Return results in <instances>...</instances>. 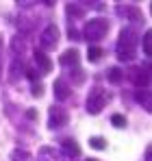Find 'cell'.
Here are the masks:
<instances>
[{
  "label": "cell",
  "mask_w": 152,
  "mask_h": 161,
  "mask_svg": "<svg viewBox=\"0 0 152 161\" xmlns=\"http://www.w3.org/2000/svg\"><path fill=\"white\" fill-rule=\"evenodd\" d=\"M141 35L135 31L133 26H126L122 28L120 33V39H117V59L120 61H133L137 57V44H139Z\"/></svg>",
  "instance_id": "obj_1"
},
{
  "label": "cell",
  "mask_w": 152,
  "mask_h": 161,
  "mask_svg": "<svg viewBox=\"0 0 152 161\" xmlns=\"http://www.w3.org/2000/svg\"><path fill=\"white\" fill-rule=\"evenodd\" d=\"M106 103H109V92L100 87V85H96V87H91L89 89V96H87V111L91 113V115H98L102 109L106 107Z\"/></svg>",
  "instance_id": "obj_2"
},
{
  "label": "cell",
  "mask_w": 152,
  "mask_h": 161,
  "mask_svg": "<svg viewBox=\"0 0 152 161\" xmlns=\"http://www.w3.org/2000/svg\"><path fill=\"white\" fill-rule=\"evenodd\" d=\"M106 33H109V22L104 18H91L83 28L87 42H100L102 37H106Z\"/></svg>",
  "instance_id": "obj_3"
},
{
  "label": "cell",
  "mask_w": 152,
  "mask_h": 161,
  "mask_svg": "<svg viewBox=\"0 0 152 161\" xmlns=\"http://www.w3.org/2000/svg\"><path fill=\"white\" fill-rule=\"evenodd\" d=\"M68 122H70V115H68V111H65V109L59 107V105L50 107V111H48V129H52V131L63 129Z\"/></svg>",
  "instance_id": "obj_4"
},
{
  "label": "cell",
  "mask_w": 152,
  "mask_h": 161,
  "mask_svg": "<svg viewBox=\"0 0 152 161\" xmlns=\"http://www.w3.org/2000/svg\"><path fill=\"white\" fill-rule=\"evenodd\" d=\"M115 13H117L122 20H130V22H144V15H141L139 7H135V4H117V7H115Z\"/></svg>",
  "instance_id": "obj_5"
},
{
  "label": "cell",
  "mask_w": 152,
  "mask_h": 161,
  "mask_svg": "<svg viewBox=\"0 0 152 161\" xmlns=\"http://www.w3.org/2000/svg\"><path fill=\"white\" fill-rule=\"evenodd\" d=\"M57 42H59V28L54 24H48L39 35V44H41V48H54Z\"/></svg>",
  "instance_id": "obj_6"
},
{
  "label": "cell",
  "mask_w": 152,
  "mask_h": 161,
  "mask_svg": "<svg viewBox=\"0 0 152 161\" xmlns=\"http://www.w3.org/2000/svg\"><path fill=\"white\" fill-rule=\"evenodd\" d=\"M61 150H63V157L68 161H76L80 157V148H78V144H76L72 137L61 139Z\"/></svg>",
  "instance_id": "obj_7"
},
{
  "label": "cell",
  "mask_w": 152,
  "mask_h": 161,
  "mask_svg": "<svg viewBox=\"0 0 152 161\" xmlns=\"http://www.w3.org/2000/svg\"><path fill=\"white\" fill-rule=\"evenodd\" d=\"M148 76H150L148 65L135 68V70L130 72V79H133V83H135V87H139V89H148Z\"/></svg>",
  "instance_id": "obj_8"
},
{
  "label": "cell",
  "mask_w": 152,
  "mask_h": 161,
  "mask_svg": "<svg viewBox=\"0 0 152 161\" xmlns=\"http://www.w3.org/2000/svg\"><path fill=\"white\" fill-rule=\"evenodd\" d=\"M78 61H80V54H78V50H65V53L61 54V59H59V63H61L63 68H68V70H74V68H78Z\"/></svg>",
  "instance_id": "obj_9"
},
{
  "label": "cell",
  "mask_w": 152,
  "mask_h": 161,
  "mask_svg": "<svg viewBox=\"0 0 152 161\" xmlns=\"http://www.w3.org/2000/svg\"><path fill=\"white\" fill-rule=\"evenodd\" d=\"M52 89H54V96H57L59 100H68L70 94H72V87L65 83V79H57L54 85H52Z\"/></svg>",
  "instance_id": "obj_10"
},
{
  "label": "cell",
  "mask_w": 152,
  "mask_h": 161,
  "mask_svg": "<svg viewBox=\"0 0 152 161\" xmlns=\"http://www.w3.org/2000/svg\"><path fill=\"white\" fill-rule=\"evenodd\" d=\"M35 63H37V70H39L41 74H48L52 70V61L46 57L44 50H35Z\"/></svg>",
  "instance_id": "obj_11"
},
{
  "label": "cell",
  "mask_w": 152,
  "mask_h": 161,
  "mask_svg": "<svg viewBox=\"0 0 152 161\" xmlns=\"http://www.w3.org/2000/svg\"><path fill=\"white\" fill-rule=\"evenodd\" d=\"M37 161H61L59 159V153L50 148V146H44V148H39V153H37Z\"/></svg>",
  "instance_id": "obj_12"
},
{
  "label": "cell",
  "mask_w": 152,
  "mask_h": 161,
  "mask_svg": "<svg viewBox=\"0 0 152 161\" xmlns=\"http://www.w3.org/2000/svg\"><path fill=\"white\" fill-rule=\"evenodd\" d=\"M65 13H68V18H83L85 9L80 4H76V2H70V4H65Z\"/></svg>",
  "instance_id": "obj_13"
},
{
  "label": "cell",
  "mask_w": 152,
  "mask_h": 161,
  "mask_svg": "<svg viewBox=\"0 0 152 161\" xmlns=\"http://www.w3.org/2000/svg\"><path fill=\"white\" fill-rule=\"evenodd\" d=\"M11 161H33V157H30V153H28V150L15 148V150L11 153Z\"/></svg>",
  "instance_id": "obj_14"
},
{
  "label": "cell",
  "mask_w": 152,
  "mask_h": 161,
  "mask_svg": "<svg viewBox=\"0 0 152 161\" xmlns=\"http://www.w3.org/2000/svg\"><path fill=\"white\" fill-rule=\"evenodd\" d=\"M18 74H20V76L24 74V65H22L20 61H13V65H11V74H9V79H11V80H18Z\"/></svg>",
  "instance_id": "obj_15"
},
{
  "label": "cell",
  "mask_w": 152,
  "mask_h": 161,
  "mask_svg": "<svg viewBox=\"0 0 152 161\" xmlns=\"http://www.w3.org/2000/svg\"><path fill=\"white\" fill-rule=\"evenodd\" d=\"M106 76H109L111 83H120V80H122V70H120V68H109V70H106Z\"/></svg>",
  "instance_id": "obj_16"
},
{
  "label": "cell",
  "mask_w": 152,
  "mask_h": 161,
  "mask_svg": "<svg viewBox=\"0 0 152 161\" xmlns=\"http://www.w3.org/2000/svg\"><path fill=\"white\" fill-rule=\"evenodd\" d=\"M89 146L91 148H96V150H104L106 148V139H102V137H89Z\"/></svg>",
  "instance_id": "obj_17"
},
{
  "label": "cell",
  "mask_w": 152,
  "mask_h": 161,
  "mask_svg": "<svg viewBox=\"0 0 152 161\" xmlns=\"http://www.w3.org/2000/svg\"><path fill=\"white\" fill-rule=\"evenodd\" d=\"M102 53H104L102 48L91 46V48H89V53H87V59H89V61H100V59H102Z\"/></svg>",
  "instance_id": "obj_18"
},
{
  "label": "cell",
  "mask_w": 152,
  "mask_h": 161,
  "mask_svg": "<svg viewBox=\"0 0 152 161\" xmlns=\"http://www.w3.org/2000/svg\"><path fill=\"white\" fill-rule=\"evenodd\" d=\"M111 122H113V126H117V129H124V126H126V118H124L122 113L111 115Z\"/></svg>",
  "instance_id": "obj_19"
},
{
  "label": "cell",
  "mask_w": 152,
  "mask_h": 161,
  "mask_svg": "<svg viewBox=\"0 0 152 161\" xmlns=\"http://www.w3.org/2000/svg\"><path fill=\"white\" fill-rule=\"evenodd\" d=\"M137 100H139V103L144 100V107L150 109V96H148V89H139V92H137Z\"/></svg>",
  "instance_id": "obj_20"
},
{
  "label": "cell",
  "mask_w": 152,
  "mask_h": 161,
  "mask_svg": "<svg viewBox=\"0 0 152 161\" xmlns=\"http://www.w3.org/2000/svg\"><path fill=\"white\" fill-rule=\"evenodd\" d=\"M150 35H152V33H146V35H144V53H146V54L152 53V46H150V44H152V37H150Z\"/></svg>",
  "instance_id": "obj_21"
},
{
  "label": "cell",
  "mask_w": 152,
  "mask_h": 161,
  "mask_svg": "<svg viewBox=\"0 0 152 161\" xmlns=\"http://www.w3.org/2000/svg\"><path fill=\"white\" fill-rule=\"evenodd\" d=\"M33 96H44V87H41V83L37 80V83H33Z\"/></svg>",
  "instance_id": "obj_22"
},
{
  "label": "cell",
  "mask_w": 152,
  "mask_h": 161,
  "mask_svg": "<svg viewBox=\"0 0 152 161\" xmlns=\"http://www.w3.org/2000/svg\"><path fill=\"white\" fill-rule=\"evenodd\" d=\"M146 161H152V150L150 148H146Z\"/></svg>",
  "instance_id": "obj_23"
},
{
  "label": "cell",
  "mask_w": 152,
  "mask_h": 161,
  "mask_svg": "<svg viewBox=\"0 0 152 161\" xmlns=\"http://www.w3.org/2000/svg\"><path fill=\"white\" fill-rule=\"evenodd\" d=\"M0 59H2V37H0Z\"/></svg>",
  "instance_id": "obj_24"
},
{
  "label": "cell",
  "mask_w": 152,
  "mask_h": 161,
  "mask_svg": "<svg viewBox=\"0 0 152 161\" xmlns=\"http://www.w3.org/2000/svg\"><path fill=\"white\" fill-rule=\"evenodd\" d=\"M87 161H98V159H87Z\"/></svg>",
  "instance_id": "obj_25"
}]
</instances>
